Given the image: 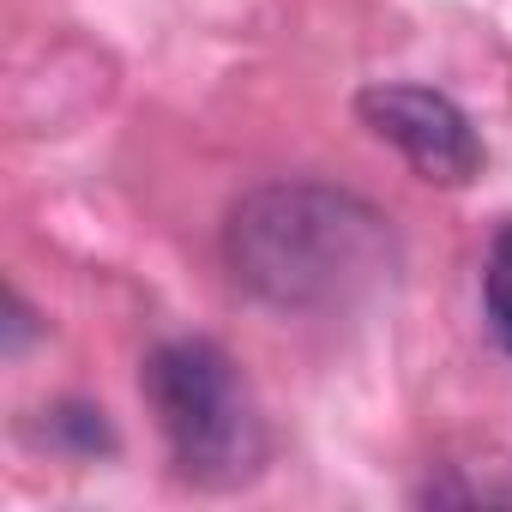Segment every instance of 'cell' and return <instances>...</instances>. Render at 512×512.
<instances>
[{"label": "cell", "instance_id": "cell-1", "mask_svg": "<svg viewBox=\"0 0 512 512\" xmlns=\"http://www.w3.org/2000/svg\"><path fill=\"white\" fill-rule=\"evenodd\" d=\"M223 266L241 296L278 314H332L374 296L398 266L380 205L332 181H266L229 205Z\"/></svg>", "mask_w": 512, "mask_h": 512}, {"label": "cell", "instance_id": "cell-2", "mask_svg": "<svg viewBox=\"0 0 512 512\" xmlns=\"http://www.w3.org/2000/svg\"><path fill=\"white\" fill-rule=\"evenodd\" d=\"M145 404L169 446V464L199 494H235L272 458L266 416L241 368L211 338H169L145 356Z\"/></svg>", "mask_w": 512, "mask_h": 512}, {"label": "cell", "instance_id": "cell-3", "mask_svg": "<svg viewBox=\"0 0 512 512\" xmlns=\"http://www.w3.org/2000/svg\"><path fill=\"white\" fill-rule=\"evenodd\" d=\"M356 115L374 139H386L422 181L434 187H470L482 175V133L476 121L434 85L380 79L356 91Z\"/></svg>", "mask_w": 512, "mask_h": 512}, {"label": "cell", "instance_id": "cell-4", "mask_svg": "<svg viewBox=\"0 0 512 512\" xmlns=\"http://www.w3.org/2000/svg\"><path fill=\"white\" fill-rule=\"evenodd\" d=\"M31 434H37V446H49V452H61V458H109V452L121 446L115 428H109V416H103L97 404H79V398L49 404Z\"/></svg>", "mask_w": 512, "mask_h": 512}, {"label": "cell", "instance_id": "cell-5", "mask_svg": "<svg viewBox=\"0 0 512 512\" xmlns=\"http://www.w3.org/2000/svg\"><path fill=\"white\" fill-rule=\"evenodd\" d=\"M482 314H488L494 344L512 356V223H500V229H494V247H488V272H482Z\"/></svg>", "mask_w": 512, "mask_h": 512}, {"label": "cell", "instance_id": "cell-6", "mask_svg": "<svg viewBox=\"0 0 512 512\" xmlns=\"http://www.w3.org/2000/svg\"><path fill=\"white\" fill-rule=\"evenodd\" d=\"M0 326H7V338H0V350H7V356H25V344L43 338V320H37V308L19 290H7V320H0Z\"/></svg>", "mask_w": 512, "mask_h": 512}]
</instances>
